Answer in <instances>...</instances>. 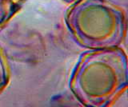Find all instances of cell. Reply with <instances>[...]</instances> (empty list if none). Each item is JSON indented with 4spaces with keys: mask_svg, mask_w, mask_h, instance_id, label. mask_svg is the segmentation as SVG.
<instances>
[{
    "mask_svg": "<svg viewBox=\"0 0 128 107\" xmlns=\"http://www.w3.org/2000/svg\"><path fill=\"white\" fill-rule=\"evenodd\" d=\"M127 84L126 54L114 47L82 54L72 70L69 88L85 107H109Z\"/></svg>",
    "mask_w": 128,
    "mask_h": 107,
    "instance_id": "cell-1",
    "label": "cell"
},
{
    "mask_svg": "<svg viewBox=\"0 0 128 107\" xmlns=\"http://www.w3.org/2000/svg\"><path fill=\"white\" fill-rule=\"evenodd\" d=\"M65 19L76 42L90 50L118 47L126 36L125 14L107 0H77Z\"/></svg>",
    "mask_w": 128,
    "mask_h": 107,
    "instance_id": "cell-2",
    "label": "cell"
},
{
    "mask_svg": "<svg viewBox=\"0 0 128 107\" xmlns=\"http://www.w3.org/2000/svg\"><path fill=\"white\" fill-rule=\"evenodd\" d=\"M20 9L19 2L14 0H0V30Z\"/></svg>",
    "mask_w": 128,
    "mask_h": 107,
    "instance_id": "cell-3",
    "label": "cell"
},
{
    "mask_svg": "<svg viewBox=\"0 0 128 107\" xmlns=\"http://www.w3.org/2000/svg\"><path fill=\"white\" fill-rule=\"evenodd\" d=\"M10 79V70L2 49L0 48V94L8 85Z\"/></svg>",
    "mask_w": 128,
    "mask_h": 107,
    "instance_id": "cell-4",
    "label": "cell"
},
{
    "mask_svg": "<svg viewBox=\"0 0 128 107\" xmlns=\"http://www.w3.org/2000/svg\"><path fill=\"white\" fill-rule=\"evenodd\" d=\"M14 1L18 2H23V1H25V0H14Z\"/></svg>",
    "mask_w": 128,
    "mask_h": 107,
    "instance_id": "cell-5",
    "label": "cell"
},
{
    "mask_svg": "<svg viewBox=\"0 0 128 107\" xmlns=\"http://www.w3.org/2000/svg\"><path fill=\"white\" fill-rule=\"evenodd\" d=\"M64 1H66V2H73L74 0H64Z\"/></svg>",
    "mask_w": 128,
    "mask_h": 107,
    "instance_id": "cell-6",
    "label": "cell"
}]
</instances>
